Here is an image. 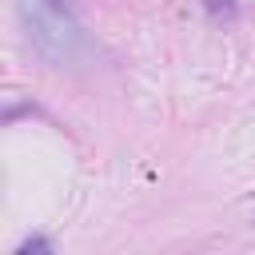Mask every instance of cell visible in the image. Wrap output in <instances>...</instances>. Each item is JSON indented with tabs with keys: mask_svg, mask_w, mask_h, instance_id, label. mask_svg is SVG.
Wrapping results in <instances>:
<instances>
[{
	"mask_svg": "<svg viewBox=\"0 0 255 255\" xmlns=\"http://www.w3.org/2000/svg\"><path fill=\"white\" fill-rule=\"evenodd\" d=\"M199 4H203V12L215 24H235V16H239V4L235 0H199Z\"/></svg>",
	"mask_w": 255,
	"mask_h": 255,
	"instance_id": "2",
	"label": "cell"
},
{
	"mask_svg": "<svg viewBox=\"0 0 255 255\" xmlns=\"http://www.w3.org/2000/svg\"><path fill=\"white\" fill-rule=\"evenodd\" d=\"M32 251H36V255H48V251H52V243H48L44 235H32V239H24V243L16 247V255H32Z\"/></svg>",
	"mask_w": 255,
	"mask_h": 255,
	"instance_id": "3",
	"label": "cell"
},
{
	"mask_svg": "<svg viewBox=\"0 0 255 255\" xmlns=\"http://www.w3.org/2000/svg\"><path fill=\"white\" fill-rule=\"evenodd\" d=\"M32 48L52 68H76L88 56V36L76 0H16Z\"/></svg>",
	"mask_w": 255,
	"mask_h": 255,
	"instance_id": "1",
	"label": "cell"
}]
</instances>
